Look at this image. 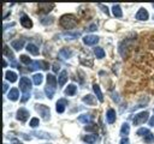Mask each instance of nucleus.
Listing matches in <instances>:
<instances>
[{
  "instance_id": "nucleus-1",
  "label": "nucleus",
  "mask_w": 154,
  "mask_h": 144,
  "mask_svg": "<svg viewBox=\"0 0 154 144\" xmlns=\"http://www.w3.org/2000/svg\"><path fill=\"white\" fill-rule=\"evenodd\" d=\"M19 89L23 92L22 102H26L30 97V91H31V82L28 77H22L19 79Z\"/></svg>"
},
{
  "instance_id": "nucleus-2",
  "label": "nucleus",
  "mask_w": 154,
  "mask_h": 144,
  "mask_svg": "<svg viewBox=\"0 0 154 144\" xmlns=\"http://www.w3.org/2000/svg\"><path fill=\"white\" fill-rule=\"evenodd\" d=\"M59 23L64 29H73L77 25V18H76V16L70 14V13L69 14H63L60 17Z\"/></svg>"
},
{
  "instance_id": "nucleus-3",
  "label": "nucleus",
  "mask_w": 154,
  "mask_h": 144,
  "mask_svg": "<svg viewBox=\"0 0 154 144\" xmlns=\"http://www.w3.org/2000/svg\"><path fill=\"white\" fill-rule=\"evenodd\" d=\"M35 109H36V112L42 116L43 120L48 121V120L51 119V109H49L48 106L38 104V103H37V104H35Z\"/></svg>"
},
{
  "instance_id": "nucleus-4",
  "label": "nucleus",
  "mask_w": 154,
  "mask_h": 144,
  "mask_svg": "<svg viewBox=\"0 0 154 144\" xmlns=\"http://www.w3.org/2000/svg\"><path fill=\"white\" fill-rule=\"evenodd\" d=\"M137 134L141 136V137H143L144 143H147V144H152V143H154V134H153L148 128H144V127L138 128Z\"/></svg>"
},
{
  "instance_id": "nucleus-5",
  "label": "nucleus",
  "mask_w": 154,
  "mask_h": 144,
  "mask_svg": "<svg viewBox=\"0 0 154 144\" xmlns=\"http://www.w3.org/2000/svg\"><path fill=\"white\" fill-rule=\"evenodd\" d=\"M149 118V113L147 110H143V112H140L137 114H135L134 119H132V124L135 126H138V125H142L144 124Z\"/></svg>"
},
{
  "instance_id": "nucleus-6",
  "label": "nucleus",
  "mask_w": 154,
  "mask_h": 144,
  "mask_svg": "<svg viewBox=\"0 0 154 144\" xmlns=\"http://www.w3.org/2000/svg\"><path fill=\"white\" fill-rule=\"evenodd\" d=\"M28 68H29L30 71H35V70H38V68H41V70H47V68H48V64L45 62V61H38V60H36V61H31V62L28 65Z\"/></svg>"
},
{
  "instance_id": "nucleus-7",
  "label": "nucleus",
  "mask_w": 154,
  "mask_h": 144,
  "mask_svg": "<svg viewBox=\"0 0 154 144\" xmlns=\"http://www.w3.org/2000/svg\"><path fill=\"white\" fill-rule=\"evenodd\" d=\"M29 115H30L29 110L22 107V108H19V109L17 110V115H16V118H17L19 121L24 122V121H26V120L29 119Z\"/></svg>"
},
{
  "instance_id": "nucleus-8",
  "label": "nucleus",
  "mask_w": 154,
  "mask_h": 144,
  "mask_svg": "<svg viewBox=\"0 0 154 144\" xmlns=\"http://www.w3.org/2000/svg\"><path fill=\"white\" fill-rule=\"evenodd\" d=\"M83 42L87 46H95L99 42V37L96 35H87L83 37Z\"/></svg>"
},
{
  "instance_id": "nucleus-9",
  "label": "nucleus",
  "mask_w": 154,
  "mask_h": 144,
  "mask_svg": "<svg viewBox=\"0 0 154 144\" xmlns=\"http://www.w3.org/2000/svg\"><path fill=\"white\" fill-rule=\"evenodd\" d=\"M54 8V4H52V2H41V4H38V10H40V12L41 13H48V12H51L52 10Z\"/></svg>"
},
{
  "instance_id": "nucleus-10",
  "label": "nucleus",
  "mask_w": 154,
  "mask_h": 144,
  "mask_svg": "<svg viewBox=\"0 0 154 144\" xmlns=\"http://www.w3.org/2000/svg\"><path fill=\"white\" fill-rule=\"evenodd\" d=\"M46 79H47V86H51V88H53V89H57L58 80H57V77H54V74L48 73V74L46 76Z\"/></svg>"
},
{
  "instance_id": "nucleus-11",
  "label": "nucleus",
  "mask_w": 154,
  "mask_h": 144,
  "mask_svg": "<svg viewBox=\"0 0 154 144\" xmlns=\"http://www.w3.org/2000/svg\"><path fill=\"white\" fill-rule=\"evenodd\" d=\"M67 103H69V102H67V100H65V98H60V100H58V102H57V104H55V109H57V112H58V113H64V110H65Z\"/></svg>"
},
{
  "instance_id": "nucleus-12",
  "label": "nucleus",
  "mask_w": 154,
  "mask_h": 144,
  "mask_svg": "<svg viewBox=\"0 0 154 144\" xmlns=\"http://www.w3.org/2000/svg\"><path fill=\"white\" fill-rule=\"evenodd\" d=\"M135 17H136V19H138V20H147L148 17H149V14H148V11H147L146 8L141 7V8L137 11V13H136Z\"/></svg>"
},
{
  "instance_id": "nucleus-13",
  "label": "nucleus",
  "mask_w": 154,
  "mask_h": 144,
  "mask_svg": "<svg viewBox=\"0 0 154 144\" xmlns=\"http://www.w3.org/2000/svg\"><path fill=\"white\" fill-rule=\"evenodd\" d=\"M19 20H20L22 26H24V28H26V29L32 28V22H31V19L29 18V16H26V14H22V17H20Z\"/></svg>"
},
{
  "instance_id": "nucleus-14",
  "label": "nucleus",
  "mask_w": 154,
  "mask_h": 144,
  "mask_svg": "<svg viewBox=\"0 0 154 144\" xmlns=\"http://www.w3.org/2000/svg\"><path fill=\"white\" fill-rule=\"evenodd\" d=\"M67 78H69V76H67V71L63 70V71L59 73V76H58V84H59V86H63V85L67 82Z\"/></svg>"
},
{
  "instance_id": "nucleus-15",
  "label": "nucleus",
  "mask_w": 154,
  "mask_h": 144,
  "mask_svg": "<svg viewBox=\"0 0 154 144\" xmlns=\"http://www.w3.org/2000/svg\"><path fill=\"white\" fill-rule=\"evenodd\" d=\"M31 134H34V137L40 138V139H52L53 138V136H51L49 133L43 132V131H34Z\"/></svg>"
},
{
  "instance_id": "nucleus-16",
  "label": "nucleus",
  "mask_w": 154,
  "mask_h": 144,
  "mask_svg": "<svg viewBox=\"0 0 154 144\" xmlns=\"http://www.w3.org/2000/svg\"><path fill=\"white\" fill-rule=\"evenodd\" d=\"M7 97H8V100H11V101H17V100L19 98V90H18L17 88H12V89L8 91V94H7Z\"/></svg>"
},
{
  "instance_id": "nucleus-17",
  "label": "nucleus",
  "mask_w": 154,
  "mask_h": 144,
  "mask_svg": "<svg viewBox=\"0 0 154 144\" xmlns=\"http://www.w3.org/2000/svg\"><path fill=\"white\" fill-rule=\"evenodd\" d=\"M106 120L108 124H113L116 121V110L109 108L107 112H106Z\"/></svg>"
},
{
  "instance_id": "nucleus-18",
  "label": "nucleus",
  "mask_w": 154,
  "mask_h": 144,
  "mask_svg": "<svg viewBox=\"0 0 154 144\" xmlns=\"http://www.w3.org/2000/svg\"><path fill=\"white\" fill-rule=\"evenodd\" d=\"M82 101H83L84 103H87L88 106H94V104L96 103V97L93 96V95H90V94H88V95H85V96L82 98Z\"/></svg>"
},
{
  "instance_id": "nucleus-19",
  "label": "nucleus",
  "mask_w": 154,
  "mask_h": 144,
  "mask_svg": "<svg viewBox=\"0 0 154 144\" xmlns=\"http://www.w3.org/2000/svg\"><path fill=\"white\" fill-rule=\"evenodd\" d=\"M93 90H94V92H95L97 100H99L100 102H103V96H102V92H101V89H100L99 84L94 83V84H93Z\"/></svg>"
},
{
  "instance_id": "nucleus-20",
  "label": "nucleus",
  "mask_w": 154,
  "mask_h": 144,
  "mask_svg": "<svg viewBox=\"0 0 154 144\" xmlns=\"http://www.w3.org/2000/svg\"><path fill=\"white\" fill-rule=\"evenodd\" d=\"M91 120H93V115L91 114L84 113V114H81L78 116V121H81L83 124H89V122H91Z\"/></svg>"
},
{
  "instance_id": "nucleus-21",
  "label": "nucleus",
  "mask_w": 154,
  "mask_h": 144,
  "mask_svg": "<svg viewBox=\"0 0 154 144\" xmlns=\"http://www.w3.org/2000/svg\"><path fill=\"white\" fill-rule=\"evenodd\" d=\"M64 92H65L66 96H73L77 92V86L75 84H70V85H67V88L65 89Z\"/></svg>"
},
{
  "instance_id": "nucleus-22",
  "label": "nucleus",
  "mask_w": 154,
  "mask_h": 144,
  "mask_svg": "<svg viewBox=\"0 0 154 144\" xmlns=\"http://www.w3.org/2000/svg\"><path fill=\"white\" fill-rule=\"evenodd\" d=\"M24 43H25V41H24L23 38H22V40H14V41H12L11 46H12V48H14L16 50H20V49L23 48Z\"/></svg>"
},
{
  "instance_id": "nucleus-23",
  "label": "nucleus",
  "mask_w": 154,
  "mask_h": 144,
  "mask_svg": "<svg viewBox=\"0 0 154 144\" xmlns=\"http://www.w3.org/2000/svg\"><path fill=\"white\" fill-rule=\"evenodd\" d=\"M25 49H26V50H28L30 54H32V55H38V53H40L38 48H37L35 44H32V43H28Z\"/></svg>"
},
{
  "instance_id": "nucleus-24",
  "label": "nucleus",
  "mask_w": 154,
  "mask_h": 144,
  "mask_svg": "<svg viewBox=\"0 0 154 144\" xmlns=\"http://www.w3.org/2000/svg\"><path fill=\"white\" fill-rule=\"evenodd\" d=\"M4 55H5V56H7V58H8V59L12 61V64L14 65V55H13L12 50H11V49H10V48H8L6 44L4 46Z\"/></svg>"
},
{
  "instance_id": "nucleus-25",
  "label": "nucleus",
  "mask_w": 154,
  "mask_h": 144,
  "mask_svg": "<svg viewBox=\"0 0 154 144\" xmlns=\"http://www.w3.org/2000/svg\"><path fill=\"white\" fill-rule=\"evenodd\" d=\"M5 78L10 82V83H14L17 80V74L13 71H6L5 72Z\"/></svg>"
},
{
  "instance_id": "nucleus-26",
  "label": "nucleus",
  "mask_w": 154,
  "mask_h": 144,
  "mask_svg": "<svg viewBox=\"0 0 154 144\" xmlns=\"http://www.w3.org/2000/svg\"><path fill=\"white\" fill-rule=\"evenodd\" d=\"M129 132H130V125H129L128 122H124V124L122 125V127H120V136H122L123 138H125V137L129 134Z\"/></svg>"
},
{
  "instance_id": "nucleus-27",
  "label": "nucleus",
  "mask_w": 154,
  "mask_h": 144,
  "mask_svg": "<svg viewBox=\"0 0 154 144\" xmlns=\"http://www.w3.org/2000/svg\"><path fill=\"white\" fill-rule=\"evenodd\" d=\"M97 140V136L96 134H87L83 137V142H85L87 144H94Z\"/></svg>"
},
{
  "instance_id": "nucleus-28",
  "label": "nucleus",
  "mask_w": 154,
  "mask_h": 144,
  "mask_svg": "<svg viewBox=\"0 0 154 144\" xmlns=\"http://www.w3.org/2000/svg\"><path fill=\"white\" fill-rule=\"evenodd\" d=\"M112 12H113V16L117 17V18H120L123 16V12H122V8L119 5H113L112 6Z\"/></svg>"
},
{
  "instance_id": "nucleus-29",
  "label": "nucleus",
  "mask_w": 154,
  "mask_h": 144,
  "mask_svg": "<svg viewBox=\"0 0 154 144\" xmlns=\"http://www.w3.org/2000/svg\"><path fill=\"white\" fill-rule=\"evenodd\" d=\"M59 54H60V56H63V58H71L72 56V50L71 49H67V48H63V49H60L59 50Z\"/></svg>"
},
{
  "instance_id": "nucleus-30",
  "label": "nucleus",
  "mask_w": 154,
  "mask_h": 144,
  "mask_svg": "<svg viewBox=\"0 0 154 144\" xmlns=\"http://www.w3.org/2000/svg\"><path fill=\"white\" fill-rule=\"evenodd\" d=\"M94 54H95L96 58H99V59L105 58V50H103L101 47H95V48H94Z\"/></svg>"
},
{
  "instance_id": "nucleus-31",
  "label": "nucleus",
  "mask_w": 154,
  "mask_h": 144,
  "mask_svg": "<svg viewBox=\"0 0 154 144\" xmlns=\"http://www.w3.org/2000/svg\"><path fill=\"white\" fill-rule=\"evenodd\" d=\"M32 80H34V84L35 85H40L42 83V80H43V76L41 73H35L32 76Z\"/></svg>"
},
{
  "instance_id": "nucleus-32",
  "label": "nucleus",
  "mask_w": 154,
  "mask_h": 144,
  "mask_svg": "<svg viewBox=\"0 0 154 144\" xmlns=\"http://www.w3.org/2000/svg\"><path fill=\"white\" fill-rule=\"evenodd\" d=\"M53 22H54V18H53V17H43V18L41 19V23L45 24V25H47V24H52Z\"/></svg>"
},
{
  "instance_id": "nucleus-33",
  "label": "nucleus",
  "mask_w": 154,
  "mask_h": 144,
  "mask_svg": "<svg viewBox=\"0 0 154 144\" xmlns=\"http://www.w3.org/2000/svg\"><path fill=\"white\" fill-rule=\"evenodd\" d=\"M29 125H30V127H32V128H35V127H37V126L40 125V120H38L37 118H32V119L30 120V122H29Z\"/></svg>"
},
{
  "instance_id": "nucleus-34",
  "label": "nucleus",
  "mask_w": 154,
  "mask_h": 144,
  "mask_svg": "<svg viewBox=\"0 0 154 144\" xmlns=\"http://www.w3.org/2000/svg\"><path fill=\"white\" fill-rule=\"evenodd\" d=\"M65 36L69 37V40H73V38H76L77 36H79V32H73V34H71V32H66Z\"/></svg>"
},
{
  "instance_id": "nucleus-35",
  "label": "nucleus",
  "mask_w": 154,
  "mask_h": 144,
  "mask_svg": "<svg viewBox=\"0 0 154 144\" xmlns=\"http://www.w3.org/2000/svg\"><path fill=\"white\" fill-rule=\"evenodd\" d=\"M19 59H20V61H22V62H24V64H26V65H29V64L32 61V60H30L26 55H20V58H19Z\"/></svg>"
},
{
  "instance_id": "nucleus-36",
  "label": "nucleus",
  "mask_w": 154,
  "mask_h": 144,
  "mask_svg": "<svg viewBox=\"0 0 154 144\" xmlns=\"http://www.w3.org/2000/svg\"><path fill=\"white\" fill-rule=\"evenodd\" d=\"M84 130L85 131H94V130H96V125L95 124H89V125L84 126Z\"/></svg>"
},
{
  "instance_id": "nucleus-37",
  "label": "nucleus",
  "mask_w": 154,
  "mask_h": 144,
  "mask_svg": "<svg viewBox=\"0 0 154 144\" xmlns=\"http://www.w3.org/2000/svg\"><path fill=\"white\" fill-rule=\"evenodd\" d=\"M99 7H100V8H102V11H103L106 14H108V13H109V12H108L107 6H105V5H102V4H99Z\"/></svg>"
},
{
  "instance_id": "nucleus-38",
  "label": "nucleus",
  "mask_w": 154,
  "mask_h": 144,
  "mask_svg": "<svg viewBox=\"0 0 154 144\" xmlns=\"http://www.w3.org/2000/svg\"><path fill=\"white\" fill-rule=\"evenodd\" d=\"M119 144H130V142H129V139L125 137V138H122V140H120Z\"/></svg>"
},
{
  "instance_id": "nucleus-39",
  "label": "nucleus",
  "mask_w": 154,
  "mask_h": 144,
  "mask_svg": "<svg viewBox=\"0 0 154 144\" xmlns=\"http://www.w3.org/2000/svg\"><path fill=\"white\" fill-rule=\"evenodd\" d=\"M96 29H97L96 24H91V25L88 28V30H89V31H94V30H96Z\"/></svg>"
},
{
  "instance_id": "nucleus-40",
  "label": "nucleus",
  "mask_w": 154,
  "mask_h": 144,
  "mask_svg": "<svg viewBox=\"0 0 154 144\" xmlns=\"http://www.w3.org/2000/svg\"><path fill=\"white\" fill-rule=\"evenodd\" d=\"M148 124H149V126H152V127H154V115L148 120Z\"/></svg>"
},
{
  "instance_id": "nucleus-41",
  "label": "nucleus",
  "mask_w": 154,
  "mask_h": 144,
  "mask_svg": "<svg viewBox=\"0 0 154 144\" xmlns=\"http://www.w3.org/2000/svg\"><path fill=\"white\" fill-rule=\"evenodd\" d=\"M53 71H54V72H58V71H59V65H58V64H54V65H53Z\"/></svg>"
},
{
  "instance_id": "nucleus-42",
  "label": "nucleus",
  "mask_w": 154,
  "mask_h": 144,
  "mask_svg": "<svg viewBox=\"0 0 154 144\" xmlns=\"http://www.w3.org/2000/svg\"><path fill=\"white\" fill-rule=\"evenodd\" d=\"M13 25H14V23H11V24H5V25H4V30H7V28L13 26Z\"/></svg>"
},
{
  "instance_id": "nucleus-43",
  "label": "nucleus",
  "mask_w": 154,
  "mask_h": 144,
  "mask_svg": "<svg viewBox=\"0 0 154 144\" xmlns=\"http://www.w3.org/2000/svg\"><path fill=\"white\" fill-rule=\"evenodd\" d=\"M7 88H8V86H7V84H6V83H4V84H2V89H4V92H6V91H7Z\"/></svg>"
},
{
  "instance_id": "nucleus-44",
  "label": "nucleus",
  "mask_w": 154,
  "mask_h": 144,
  "mask_svg": "<svg viewBox=\"0 0 154 144\" xmlns=\"http://www.w3.org/2000/svg\"><path fill=\"white\" fill-rule=\"evenodd\" d=\"M35 95H36L35 97H37V98H41V97H42V96H41V92H40V91H36V92H35Z\"/></svg>"
},
{
  "instance_id": "nucleus-45",
  "label": "nucleus",
  "mask_w": 154,
  "mask_h": 144,
  "mask_svg": "<svg viewBox=\"0 0 154 144\" xmlns=\"http://www.w3.org/2000/svg\"><path fill=\"white\" fill-rule=\"evenodd\" d=\"M2 65H4V67H6V66H7V62H6V60H5V59L2 60Z\"/></svg>"
},
{
  "instance_id": "nucleus-46",
  "label": "nucleus",
  "mask_w": 154,
  "mask_h": 144,
  "mask_svg": "<svg viewBox=\"0 0 154 144\" xmlns=\"http://www.w3.org/2000/svg\"><path fill=\"white\" fill-rule=\"evenodd\" d=\"M13 144H22V143H20V142H18V140H16V139H14V140H13Z\"/></svg>"
},
{
  "instance_id": "nucleus-47",
  "label": "nucleus",
  "mask_w": 154,
  "mask_h": 144,
  "mask_svg": "<svg viewBox=\"0 0 154 144\" xmlns=\"http://www.w3.org/2000/svg\"><path fill=\"white\" fill-rule=\"evenodd\" d=\"M153 7H154V4H153Z\"/></svg>"
}]
</instances>
